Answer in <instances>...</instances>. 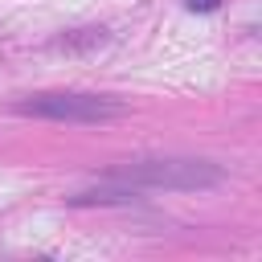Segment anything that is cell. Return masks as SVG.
<instances>
[{"mask_svg": "<svg viewBox=\"0 0 262 262\" xmlns=\"http://www.w3.org/2000/svg\"><path fill=\"white\" fill-rule=\"evenodd\" d=\"M106 180L115 184H131V188H164V192H201L225 180V172L209 160H180V156H160V160H131L106 172Z\"/></svg>", "mask_w": 262, "mask_h": 262, "instance_id": "cell-1", "label": "cell"}, {"mask_svg": "<svg viewBox=\"0 0 262 262\" xmlns=\"http://www.w3.org/2000/svg\"><path fill=\"white\" fill-rule=\"evenodd\" d=\"M12 115L29 119H53V123H111L127 115V106L111 94H82V90H49V94H29L8 106Z\"/></svg>", "mask_w": 262, "mask_h": 262, "instance_id": "cell-2", "label": "cell"}, {"mask_svg": "<svg viewBox=\"0 0 262 262\" xmlns=\"http://www.w3.org/2000/svg\"><path fill=\"white\" fill-rule=\"evenodd\" d=\"M135 188H90V192H78L70 196V205H135Z\"/></svg>", "mask_w": 262, "mask_h": 262, "instance_id": "cell-3", "label": "cell"}, {"mask_svg": "<svg viewBox=\"0 0 262 262\" xmlns=\"http://www.w3.org/2000/svg\"><path fill=\"white\" fill-rule=\"evenodd\" d=\"M184 8H188V12H217L221 0H184Z\"/></svg>", "mask_w": 262, "mask_h": 262, "instance_id": "cell-4", "label": "cell"}]
</instances>
